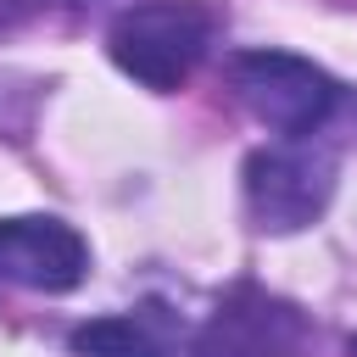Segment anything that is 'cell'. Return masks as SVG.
<instances>
[{
	"instance_id": "obj_6",
	"label": "cell",
	"mask_w": 357,
	"mask_h": 357,
	"mask_svg": "<svg viewBox=\"0 0 357 357\" xmlns=\"http://www.w3.org/2000/svg\"><path fill=\"white\" fill-rule=\"evenodd\" d=\"M73 357H173L178 351V318L162 301L89 318L67 335Z\"/></svg>"
},
{
	"instance_id": "obj_5",
	"label": "cell",
	"mask_w": 357,
	"mask_h": 357,
	"mask_svg": "<svg viewBox=\"0 0 357 357\" xmlns=\"http://www.w3.org/2000/svg\"><path fill=\"white\" fill-rule=\"evenodd\" d=\"M89 273V240L61 218H0V279L22 290L61 296L84 284Z\"/></svg>"
},
{
	"instance_id": "obj_8",
	"label": "cell",
	"mask_w": 357,
	"mask_h": 357,
	"mask_svg": "<svg viewBox=\"0 0 357 357\" xmlns=\"http://www.w3.org/2000/svg\"><path fill=\"white\" fill-rule=\"evenodd\" d=\"M346 357H357V335H351V340H346Z\"/></svg>"
},
{
	"instance_id": "obj_7",
	"label": "cell",
	"mask_w": 357,
	"mask_h": 357,
	"mask_svg": "<svg viewBox=\"0 0 357 357\" xmlns=\"http://www.w3.org/2000/svg\"><path fill=\"white\" fill-rule=\"evenodd\" d=\"M45 6H50V0H0V33H11V28H22V22H33Z\"/></svg>"
},
{
	"instance_id": "obj_3",
	"label": "cell",
	"mask_w": 357,
	"mask_h": 357,
	"mask_svg": "<svg viewBox=\"0 0 357 357\" xmlns=\"http://www.w3.org/2000/svg\"><path fill=\"white\" fill-rule=\"evenodd\" d=\"M335 195V156L324 145L290 139L245 156V212L262 234H296L324 218Z\"/></svg>"
},
{
	"instance_id": "obj_4",
	"label": "cell",
	"mask_w": 357,
	"mask_h": 357,
	"mask_svg": "<svg viewBox=\"0 0 357 357\" xmlns=\"http://www.w3.org/2000/svg\"><path fill=\"white\" fill-rule=\"evenodd\" d=\"M312 324L296 301L240 279L218 296L206 324L190 340V357H296L307 346Z\"/></svg>"
},
{
	"instance_id": "obj_2",
	"label": "cell",
	"mask_w": 357,
	"mask_h": 357,
	"mask_svg": "<svg viewBox=\"0 0 357 357\" xmlns=\"http://www.w3.org/2000/svg\"><path fill=\"white\" fill-rule=\"evenodd\" d=\"M234 100L273 134H318L329 123V112L340 106V84L312 67L307 56H290V50H240L229 56L223 67Z\"/></svg>"
},
{
	"instance_id": "obj_1",
	"label": "cell",
	"mask_w": 357,
	"mask_h": 357,
	"mask_svg": "<svg viewBox=\"0 0 357 357\" xmlns=\"http://www.w3.org/2000/svg\"><path fill=\"white\" fill-rule=\"evenodd\" d=\"M218 28H223V11L212 0H134L112 17L106 50L134 84L167 95L201 67Z\"/></svg>"
}]
</instances>
